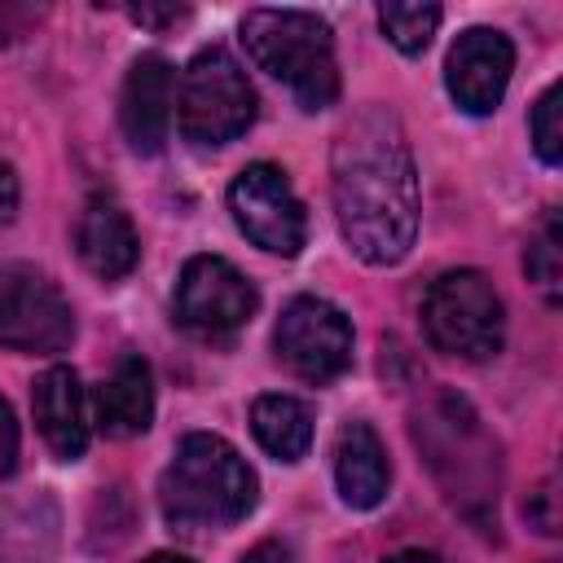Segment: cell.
Wrapping results in <instances>:
<instances>
[{"label":"cell","mask_w":563,"mask_h":563,"mask_svg":"<svg viewBox=\"0 0 563 563\" xmlns=\"http://www.w3.org/2000/svg\"><path fill=\"white\" fill-rule=\"evenodd\" d=\"M330 194L347 246L365 264H400L418 233V172L400 119L365 106L330 150Z\"/></svg>","instance_id":"cell-1"},{"label":"cell","mask_w":563,"mask_h":563,"mask_svg":"<svg viewBox=\"0 0 563 563\" xmlns=\"http://www.w3.org/2000/svg\"><path fill=\"white\" fill-rule=\"evenodd\" d=\"M255 497H260L255 471L224 435L211 431H189L158 479L163 519L180 532L229 528L255 510Z\"/></svg>","instance_id":"cell-2"},{"label":"cell","mask_w":563,"mask_h":563,"mask_svg":"<svg viewBox=\"0 0 563 563\" xmlns=\"http://www.w3.org/2000/svg\"><path fill=\"white\" fill-rule=\"evenodd\" d=\"M242 44L260 70L282 79L303 110H321L339 97V62L330 22L308 9H251L242 18Z\"/></svg>","instance_id":"cell-3"},{"label":"cell","mask_w":563,"mask_h":563,"mask_svg":"<svg viewBox=\"0 0 563 563\" xmlns=\"http://www.w3.org/2000/svg\"><path fill=\"white\" fill-rule=\"evenodd\" d=\"M422 330L431 347L462 356V361H488L501 352L506 339V312L501 295L479 268H449L427 286L422 299Z\"/></svg>","instance_id":"cell-4"},{"label":"cell","mask_w":563,"mask_h":563,"mask_svg":"<svg viewBox=\"0 0 563 563\" xmlns=\"http://www.w3.org/2000/svg\"><path fill=\"white\" fill-rule=\"evenodd\" d=\"M176 119L189 145L207 150L238 141L255 123V88L246 70L224 48H202L180 75Z\"/></svg>","instance_id":"cell-5"},{"label":"cell","mask_w":563,"mask_h":563,"mask_svg":"<svg viewBox=\"0 0 563 563\" xmlns=\"http://www.w3.org/2000/svg\"><path fill=\"white\" fill-rule=\"evenodd\" d=\"M75 339V312L62 286L31 264H0V347L62 352Z\"/></svg>","instance_id":"cell-6"},{"label":"cell","mask_w":563,"mask_h":563,"mask_svg":"<svg viewBox=\"0 0 563 563\" xmlns=\"http://www.w3.org/2000/svg\"><path fill=\"white\" fill-rule=\"evenodd\" d=\"M277 361L303 383H330L352 365V321L321 295H295L273 330Z\"/></svg>","instance_id":"cell-7"},{"label":"cell","mask_w":563,"mask_h":563,"mask_svg":"<svg viewBox=\"0 0 563 563\" xmlns=\"http://www.w3.org/2000/svg\"><path fill=\"white\" fill-rule=\"evenodd\" d=\"M229 211L238 220V229L268 255H299L303 238H308V216L303 202L295 198L286 172L277 163H251L238 172V180L229 185Z\"/></svg>","instance_id":"cell-8"},{"label":"cell","mask_w":563,"mask_h":563,"mask_svg":"<svg viewBox=\"0 0 563 563\" xmlns=\"http://www.w3.org/2000/svg\"><path fill=\"white\" fill-rule=\"evenodd\" d=\"M255 286L220 255H194L176 282V321L198 339H224L255 317Z\"/></svg>","instance_id":"cell-9"},{"label":"cell","mask_w":563,"mask_h":563,"mask_svg":"<svg viewBox=\"0 0 563 563\" xmlns=\"http://www.w3.org/2000/svg\"><path fill=\"white\" fill-rule=\"evenodd\" d=\"M510 70H515V44L497 26H471L449 48L444 84L466 114H493L506 97Z\"/></svg>","instance_id":"cell-10"},{"label":"cell","mask_w":563,"mask_h":563,"mask_svg":"<svg viewBox=\"0 0 563 563\" xmlns=\"http://www.w3.org/2000/svg\"><path fill=\"white\" fill-rule=\"evenodd\" d=\"M172 92H176V70L163 53H141L123 79L119 97V123L123 136L136 154H158L172 128Z\"/></svg>","instance_id":"cell-11"},{"label":"cell","mask_w":563,"mask_h":563,"mask_svg":"<svg viewBox=\"0 0 563 563\" xmlns=\"http://www.w3.org/2000/svg\"><path fill=\"white\" fill-rule=\"evenodd\" d=\"M31 409H35V427H40L44 444L62 462H75L88 449V400H84L79 374L70 365H53L35 378Z\"/></svg>","instance_id":"cell-12"},{"label":"cell","mask_w":563,"mask_h":563,"mask_svg":"<svg viewBox=\"0 0 563 563\" xmlns=\"http://www.w3.org/2000/svg\"><path fill=\"white\" fill-rule=\"evenodd\" d=\"M75 251L84 260V268L101 282H119L136 268L141 260V238L128 220V211L110 198H92L75 224Z\"/></svg>","instance_id":"cell-13"},{"label":"cell","mask_w":563,"mask_h":563,"mask_svg":"<svg viewBox=\"0 0 563 563\" xmlns=\"http://www.w3.org/2000/svg\"><path fill=\"white\" fill-rule=\"evenodd\" d=\"M334 484H339V497L352 510H374L387 497L391 466H387V449H383V440H378V431L369 422H347L339 431Z\"/></svg>","instance_id":"cell-14"},{"label":"cell","mask_w":563,"mask_h":563,"mask_svg":"<svg viewBox=\"0 0 563 563\" xmlns=\"http://www.w3.org/2000/svg\"><path fill=\"white\" fill-rule=\"evenodd\" d=\"M154 418V378L141 356H119L110 378L97 387V427L110 440H132Z\"/></svg>","instance_id":"cell-15"},{"label":"cell","mask_w":563,"mask_h":563,"mask_svg":"<svg viewBox=\"0 0 563 563\" xmlns=\"http://www.w3.org/2000/svg\"><path fill=\"white\" fill-rule=\"evenodd\" d=\"M251 431L260 449L273 453L277 462H299L312 444V409L299 396L268 391L251 405Z\"/></svg>","instance_id":"cell-16"},{"label":"cell","mask_w":563,"mask_h":563,"mask_svg":"<svg viewBox=\"0 0 563 563\" xmlns=\"http://www.w3.org/2000/svg\"><path fill=\"white\" fill-rule=\"evenodd\" d=\"M523 268H528V277L537 282V290H541L550 303H559V286H563V233H559V211H554V207L545 211L537 238L528 242Z\"/></svg>","instance_id":"cell-17"},{"label":"cell","mask_w":563,"mask_h":563,"mask_svg":"<svg viewBox=\"0 0 563 563\" xmlns=\"http://www.w3.org/2000/svg\"><path fill=\"white\" fill-rule=\"evenodd\" d=\"M440 4H383L378 9V22L387 31V40L400 48V53H422L440 26Z\"/></svg>","instance_id":"cell-18"},{"label":"cell","mask_w":563,"mask_h":563,"mask_svg":"<svg viewBox=\"0 0 563 563\" xmlns=\"http://www.w3.org/2000/svg\"><path fill=\"white\" fill-rule=\"evenodd\" d=\"M559 97H563V88L550 84L532 106V145H537V158L545 167H559V158H563V123H559L563 106H559Z\"/></svg>","instance_id":"cell-19"},{"label":"cell","mask_w":563,"mask_h":563,"mask_svg":"<svg viewBox=\"0 0 563 563\" xmlns=\"http://www.w3.org/2000/svg\"><path fill=\"white\" fill-rule=\"evenodd\" d=\"M13 471H18V422H13L9 400L0 396V479Z\"/></svg>","instance_id":"cell-20"},{"label":"cell","mask_w":563,"mask_h":563,"mask_svg":"<svg viewBox=\"0 0 563 563\" xmlns=\"http://www.w3.org/2000/svg\"><path fill=\"white\" fill-rule=\"evenodd\" d=\"M18 198H22V185H18V172L9 163H0V224H9L18 216Z\"/></svg>","instance_id":"cell-21"},{"label":"cell","mask_w":563,"mask_h":563,"mask_svg":"<svg viewBox=\"0 0 563 563\" xmlns=\"http://www.w3.org/2000/svg\"><path fill=\"white\" fill-rule=\"evenodd\" d=\"M136 22H145V26H163V22H180L185 18V9H154V4H136V9H128Z\"/></svg>","instance_id":"cell-22"},{"label":"cell","mask_w":563,"mask_h":563,"mask_svg":"<svg viewBox=\"0 0 563 563\" xmlns=\"http://www.w3.org/2000/svg\"><path fill=\"white\" fill-rule=\"evenodd\" d=\"M242 563H290V554H286L282 541H260V545H251L242 554Z\"/></svg>","instance_id":"cell-23"},{"label":"cell","mask_w":563,"mask_h":563,"mask_svg":"<svg viewBox=\"0 0 563 563\" xmlns=\"http://www.w3.org/2000/svg\"><path fill=\"white\" fill-rule=\"evenodd\" d=\"M383 563H444L435 550H400V554H391V559H383Z\"/></svg>","instance_id":"cell-24"},{"label":"cell","mask_w":563,"mask_h":563,"mask_svg":"<svg viewBox=\"0 0 563 563\" xmlns=\"http://www.w3.org/2000/svg\"><path fill=\"white\" fill-rule=\"evenodd\" d=\"M145 563H189V559H185V554H167V550H163V554H150Z\"/></svg>","instance_id":"cell-25"}]
</instances>
